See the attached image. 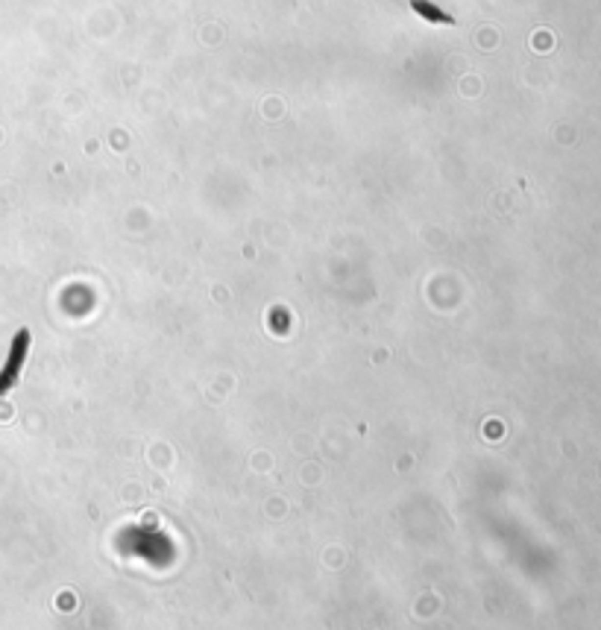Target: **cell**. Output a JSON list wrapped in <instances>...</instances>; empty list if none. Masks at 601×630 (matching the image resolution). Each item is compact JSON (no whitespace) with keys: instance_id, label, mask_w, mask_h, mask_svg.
Returning a JSON list of instances; mask_svg holds the SVG:
<instances>
[{"instance_id":"7a4b0ae2","label":"cell","mask_w":601,"mask_h":630,"mask_svg":"<svg viewBox=\"0 0 601 630\" xmlns=\"http://www.w3.org/2000/svg\"><path fill=\"white\" fill-rule=\"evenodd\" d=\"M413 9H419L422 15H428V18H434V21H443V24H449V21H452L449 15H443V12H437V9H431V6H428L425 0H413Z\"/></svg>"},{"instance_id":"6da1fadb","label":"cell","mask_w":601,"mask_h":630,"mask_svg":"<svg viewBox=\"0 0 601 630\" xmlns=\"http://www.w3.org/2000/svg\"><path fill=\"white\" fill-rule=\"evenodd\" d=\"M26 346H29V334L21 331V334L15 337V343H12V352H9L6 366H3V372H0V399H3V393L15 384V378H18V372H21V363H24V355H26Z\"/></svg>"}]
</instances>
